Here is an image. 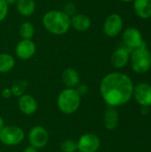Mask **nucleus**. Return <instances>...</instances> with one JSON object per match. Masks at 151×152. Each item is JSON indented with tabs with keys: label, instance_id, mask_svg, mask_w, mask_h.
Segmentation results:
<instances>
[{
	"label": "nucleus",
	"instance_id": "1",
	"mask_svg": "<svg viewBox=\"0 0 151 152\" xmlns=\"http://www.w3.org/2000/svg\"><path fill=\"white\" fill-rule=\"evenodd\" d=\"M133 84L131 78L120 72L106 75L100 85L102 99L109 107H119L127 103L133 97Z\"/></svg>",
	"mask_w": 151,
	"mask_h": 152
},
{
	"label": "nucleus",
	"instance_id": "2",
	"mask_svg": "<svg viewBox=\"0 0 151 152\" xmlns=\"http://www.w3.org/2000/svg\"><path fill=\"white\" fill-rule=\"evenodd\" d=\"M44 27L53 35H63L70 28V17L63 11H48L43 16Z\"/></svg>",
	"mask_w": 151,
	"mask_h": 152
},
{
	"label": "nucleus",
	"instance_id": "3",
	"mask_svg": "<svg viewBox=\"0 0 151 152\" xmlns=\"http://www.w3.org/2000/svg\"><path fill=\"white\" fill-rule=\"evenodd\" d=\"M81 104V96L75 88L62 90L57 99V106L61 112L70 115L77 111Z\"/></svg>",
	"mask_w": 151,
	"mask_h": 152
},
{
	"label": "nucleus",
	"instance_id": "4",
	"mask_svg": "<svg viewBox=\"0 0 151 152\" xmlns=\"http://www.w3.org/2000/svg\"><path fill=\"white\" fill-rule=\"evenodd\" d=\"M131 66L134 72L144 74L151 68V53L144 46L134 49L130 56Z\"/></svg>",
	"mask_w": 151,
	"mask_h": 152
},
{
	"label": "nucleus",
	"instance_id": "5",
	"mask_svg": "<svg viewBox=\"0 0 151 152\" xmlns=\"http://www.w3.org/2000/svg\"><path fill=\"white\" fill-rule=\"evenodd\" d=\"M24 131L16 126H4L0 130V142L6 146L19 145L24 140Z\"/></svg>",
	"mask_w": 151,
	"mask_h": 152
},
{
	"label": "nucleus",
	"instance_id": "6",
	"mask_svg": "<svg viewBox=\"0 0 151 152\" xmlns=\"http://www.w3.org/2000/svg\"><path fill=\"white\" fill-rule=\"evenodd\" d=\"M28 142L30 146L36 150L44 148L49 141V134L45 128L40 126H36L31 128L28 133Z\"/></svg>",
	"mask_w": 151,
	"mask_h": 152
},
{
	"label": "nucleus",
	"instance_id": "7",
	"mask_svg": "<svg viewBox=\"0 0 151 152\" xmlns=\"http://www.w3.org/2000/svg\"><path fill=\"white\" fill-rule=\"evenodd\" d=\"M123 28V19L117 13H112L107 17L103 24L104 33L110 37H117Z\"/></svg>",
	"mask_w": 151,
	"mask_h": 152
},
{
	"label": "nucleus",
	"instance_id": "8",
	"mask_svg": "<svg viewBox=\"0 0 151 152\" xmlns=\"http://www.w3.org/2000/svg\"><path fill=\"white\" fill-rule=\"evenodd\" d=\"M77 142L80 152H96L101 146L100 138L94 134H85Z\"/></svg>",
	"mask_w": 151,
	"mask_h": 152
},
{
	"label": "nucleus",
	"instance_id": "9",
	"mask_svg": "<svg viewBox=\"0 0 151 152\" xmlns=\"http://www.w3.org/2000/svg\"><path fill=\"white\" fill-rule=\"evenodd\" d=\"M133 95L135 101L143 107L151 106V86L147 83H141L133 87Z\"/></svg>",
	"mask_w": 151,
	"mask_h": 152
},
{
	"label": "nucleus",
	"instance_id": "10",
	"mask_svg": "<svg viewBox=\"0 0 151 152\" xmlns=\"http://www.w3.org/2000/svg\"><path fill=\"white\" fill-rule=\"evenodd\" d=\"M123 41L128 48L137 49L139 47H142L143 39L142 33L139 29L133 27L127 28L123 34Z\"/></svg>",
	"mask_w": 151,
	"mask_h": 152
},
{
	"label": "nucleus",
	"instance_id": "11",
	"mask_svg": "<svg viewBox=\"0 0 151 152\" xmlns=\"http://www.w3.org/2000/svg\"><path fill=\"white\" fill-rule=\"evenodd\" d=\"M36 50V45L31 39H22L17 44L15 47V53L19 59L26 61L34 56Z\"/></svg>",
	"mask_w": 151,
	"mask_h": 152
},
{
	"label": "nucleus",
	"instance_id": "12",
	"mask_svg": "<svg viewBox=\"0 0 151 152\" xmlns=\"http://www.w3.org/2000/svg\"><path fill=\"white\" fill-rule=\"evenodd\" d=\"M18 105L20 110L27 116H30L36 113L37 110V102L34 96L30 94H23L19 97Z\"/></svg>",
	"mask_w": 151,
	"mask_h": 152
},
{
	"label": "nucleus",
	"instance_id": "13",
	"mask_svg": "<svg viewBox=\"0 0 151 152\" xmlns=\"http://www.w3.org/2000/svg\"><path fill=\"white\" fill-rule=\"evenodd\" d=\"M130 60L129 51L124 47L118 48L111 55V63L116 69L124 68Z\"/></svg>",
	"mask_w": 151,
	"mask_h": 152
},
{
	"label": "nucleus",
	"instance_id": "14",
	"mask_svg": "<svg viewBox=\"0 0 151 152\" xmlns=\"http://www.w3.org/2000/svg\"><path fill=\"white\" fill-rule=\"evenodd\" d=\"M61 79L62 83L68 88H75L79 85L80 82V77L78 72L72 68H68L62 72Z\"/></svg>",
	"mask_w": 151,
	"mask_h": 152
},
{
	"label": "nucleus",
	"instance_id": "15",
	"mask_svg": "<svg viewBox=\"0 0 151 152\" xmlns=\"http://www.w3.org/2000/svg\"><path fill=\"white\" fill-rule=\"evenodd\" d=\"M70 25L77 31H85L91 26V20L83 13H76L70 18Z\"/></svg>",
	"mask_w": 151,
	"mask_h": 152
},
{
	"label": "nucleus",
	"instance_id": "16",
	"mask_svg": "<svg viewBox=\"0 0 151 152\" xmlns=\"http://www.w3.org/2000/svg\"><path fill=\"white\" fill-rule=\"evenodd\" d=\"M133 8L140 18L149 19L151 17V0H133Z\"/></svg>",
	"mask_w": 151,
	"mask_h": 152
},
{
	"label": "nucleus",
	"instance_id": "17",
	"mask_svg": "<svg viewBox=\"0 0 151 152\" xmlns=\"http://www.w3.org/2000/svg\"><path fill=\"white\" fill-rule=\"evenodd\" d=\"M103 120L104 126L108 130H114L117 126L119 121V115L117 110L113 107L108 108L104 113Z\"/></svg>",
	"mask_w": 151,
	"mask_h": 152
},
{
	"label": "nucleus",
	"instance_id": "18",
	"mask_svg": "<svg viewBox=\"0 0 151 152\" xmlns=\"http://www.w3.org/2000/svg\"><path fill=\"white\" fill-rule=\"evenodd\" d=\"M17 10L22 16H31L36 10V4L34 0H17Z\"/></svg>",
	"mask_w": 151,
	"mask_h": 152
},
{
	"label": "nucleus",
	"instance_id": "19",
	"mask_svg": "<svg viewBox=\"0 0 151 152\" xmlns=\"http://www.w3.org/2000/svg\"><path fill=\"white\" fill-rule=\"evenodd\" d=\"M15 60L13 56L9 53H0V73L9 72L13 69Z\"/></svg>",
	"mask_w": 151,
	"mask_h": 152
},
{
	"label": "nucleus",
	"instance_id": "20",
	"mask_svg": "<svg viewBox=\"0 0 151 152\" xmlns=\"http://www.w3.org/2000/svg\"><path fill=\"white\" fill-rule=\"evenodd\" d=\"M35 34V28L32 23L26 21L20 27V35L22 39H31Z\"/></svg>",
	"mask_w": 151,
	"mask_h": 152
},
{
	"label": "nucleus",
	"instance_id": "21",
	"mask_svg": "<svg viewBox=\"0 0 151 152\" xmlns=\"http://www.w3.org/2000/svg\"><path fill=\"white\" fill-rule=\"evenodd\" d=\"M28 87V83L25 80H18L15 83H13V85L11 87L12 95L14 96H21L24 94L26 89Z\"/></svg>",
	"mask_w": 151,
	"mask_h": 152
},
{
	"label": "nucleus",
	"instance_id": "22",
	"mask_svg": "<svg viewBox=\"0 0 151 152\" xmlns=\"http://www.w3.org/2000/svg\"><path fill=\"white\" fill-rule=\"evenodd\" d=\"M61 152H76L77 150V142L72 140H66L61 144Z\"/></svg>",
	"mask_w": 151,
	"mask_h": 152
},
{
	"label": "nucleus",
	"instance_id": "23",
	"mask_svg": "<svg viewBox=\"0 0 151 152\" xmlns=\"http://www.w3.org/2000/svg\"><path fill=\"white\" fill-rule=\"evenodd\" d=\"M8 13V4L5 0H0V21L4 20Z\"/></svg>",
	"mask_w": 151,
	"mask_h": 152
},
{
	"label": "nucleus",
	"instance_id": "24",
	"mask_svg": "<svg viewBox=\"0 0 151 152\" xmlns=\"http://www.w3.org/2000/svg\"><path fill=\"white\" fill-rule=\"evenodd\" d=\"M63 12L68 15V16H73L76 14V12H77V8H76V5L73 4V3H68L64 5V9H63Z\"/></svg>",
	"mask_w": 151,
	"mask_h": 152
},
{
	"label": "nucleus",
	"instance_id": "25",
	"mask_svg": "<svg viewBox=\"0 0 151 152\" xmlns=\"http://www.w3.org/2000/svg\"><path fill=\"white\" fill-rule=\"evenodd\" d=\"M77 93L79 94L80 96H83V95H85L87 93H88V86L85 84H79L77 86Z\"/></svg>",
	"mask_w": 151,
	"mask_h": 152
},
{
	"label": "nucleus",
	"instance_id": "26",
	"mask_svg": "<svg viewBox=\"0 0 151 152\" xmlns=\"http://www.w3.org/2000/svg\"><path fill=\"white\" fill-rule=\"evenodd\" d=\"M1 96L4 99H10L12 96H13L11 88H4L1 92Z\"/></svg>",
	"mask_w": 151,
	"mask_h": 152
},
{
	"label": "nucleus",
	"instance_id": "27",
	"mask_svg": "<svg viewBox=\"0 0 151 152\" xmlns=\"http://www.w3.org/2000/svg\"><path fill=\"white\" fill-rule=\"evenodd\" d=\"M23 152H37V150L36 148L32 147V146H28V147L25 148Z\"/></svg>",
	"mask_w": 151,
	"mask_h": 152
},
{
	"label": "nucleus",
	"instance_id": "28",
	"mask_svg": "<svg viewBox=\"0 0 151 152\" xmlns=\"http://www.w3.org/2000/svg\"><path fill=\"white\" fill-rule=\"evenodd\" d=\"M4 126V121L3 118L0 116V130H1Z\"/></svg>",
	"mask_w": 151,
	"mask_h": 152
},
{
	"label": "nucleus",
	"instance_id": "29",
	"mask_svg": "<svg viewBox=\"0 0 151 152\" xmlns=\"http://www.w3.org/2000/svg\"><path fill=\"white\" fill-rule=\"evenodd\" d=\"M5 2L7 3V4H12L16 3L17 0H5Z\"/></svg>",
	"mask_w": 151,
	"mask_h": 152
},
{
	"label": "nucleus",
	"instance_id": "30",
	"mask_svg": "<svg viewBox=\"0 0 151 152\" xmlns=\"http://www.w3.org/2000/svg\"><path fill=\"white\" fill-rule=\"evenodd\" d=\"M120 1H122V2H125V3H128V2H132V1H133V0H120Z\"/></svg>",
	"mask_w": 151,
	"mask_h": 152
},
{
	"label": "nucleus",
	"instance_id": "31",
	"mask_svg": "<svg viewBox=\"0 0 151 152\" xmlns=\"http://www.w3.org/2000/svg\"><path fill=\"white\" fill-rule=\"evenodd\" d=\"M0 152H1V151H0Z\"/></svg>",
	"mask_w": 151,
	"mask_h": 152
}]
</instances>
